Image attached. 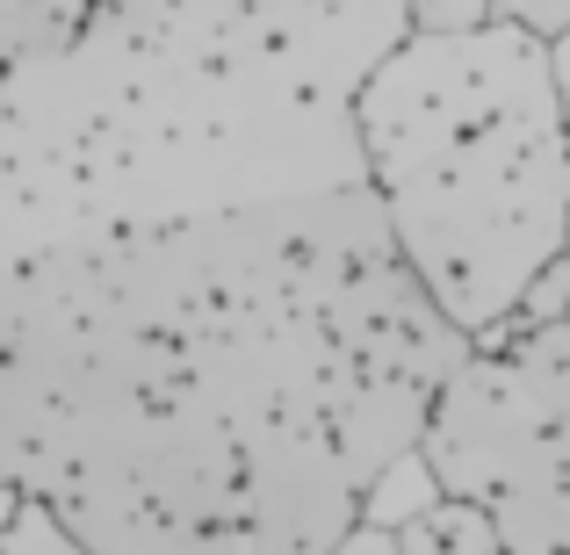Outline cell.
Masks as SVG:
<instances>
[{
  "mask_svg": "<svg viewBox=\"0 0 570 555\" xmlns=\"http://www.w3.org/2000/svg\"><path fill=\"white\" fill-rule=\"evenodd\" d=\"M499 22V0H412V37H470Z\"/></svg>",
  "mask_w": 570,
  "mask_h": 555,
  "instance_id": "30bf717a",
  "label": "cell"
},
{
  "mask_svg": "<svg viewBox=\"0 0 570 555\" xmlns=\"http://www.w3.org/2000/svg\"><path fill=\"white\" fill-rule=\"evenodd\" d=\"M397 252L470 339L499 333L570 231V123L528 29L404 37L354 101Z\"/></svg>",
  "mask_w": 570,
  "mask_h": 555,
  "instance_id": "3957f363",
  "label": "cell"
},
{
  "mask_svg": "<svg viewBox=\"0 0 570 555\" xmlns=\"http://www.w3.org/2000/svg\"><path fill=\"white\" fill-rule=\"evenodd\" d=\"M412 0H101L0 123V188L37 246L368 181V72Z\"/></svg>",
  "mask_w": 570,
  "mask_h": 555,
  "instance_id": "7a4b0ae2",
  "label": "cell"
},
{
  "mask_svg": "<svg viewBox=\"0 0 570 555\" xmlns=\"http://www.w3.org/2000/svg\"><path fill=\"white\" fill-rule=\"evenodd\" d=\"M549 87H557L563 123H570V29H563V37H549Z\"/></svg>",
  "mask_w": 570,
  "mask_h": 555,
  "instance_id": "4fadbf2b",
  "label": "cell"
},
{
  "mask_svg": "<svg viewBox=\"0 0 570 555\" xmlns=\"http://www.w3.org/2000/svg\"><path fill=\"white\" fill-rule=\"evenodd\" d=\"M397 555H505V542H499V527H491L484 505L441 498L433 513H419L412 527L397 534Z\"/></svg>",
  "mask_w": 570,
  "mask_h": 555,
  "instance_id": "8992f818",
  "label": "cell"
},
{
  "mask_svg": "<svg viewBox=\"0 0 570 555\" xmlns=\"http://www.w3.org/2000/svg\"><path fill=\"white\" fill-rule=\"evenodd\" d=\"M499 22L505 29H528L534 43H549V37H563V29H570V0H499Z\"/></svg>",
  "mask_w": 570,
  "mask_h": 555,
  "instance_id": "8fae6325",
  "label": "cell"
},
{
  "mask_svg": "<svg viewBox=\"0 0 570 555\" xmlns=\"http://www.w3.org/2000/svg\"><path fill=\"white\" fill-rule=\"evenodd\" d=\"M325 555H397V534H390V527H368V519H354V527L340 534Z\"/></svg>",
  "mask_w": 570,
  "mask_h": 555,
  "instance_id": "7c38bea8",
  "label": "cell"
},
{
  "mask_svg": "<svg viewBox=\"0 0 570 555\" xmlns=\"http://www.w3.org/2000/svg\"><path fill=\"white\" fill-rule=\"evenodd\" d=\"M563 252H570V231H563Z\"/></svg>",
  "mask_w": 570,
  "mask_h": 555,
  "instance_id": "5bb4252c",
  "label": "cell"
},
{
  "mask_svg": "<svg viewBox=\"0 0 570 555\" xmlns=\"http://www.w3.org/2000/svg\"><path fill=\"white\" fill-rule=\"evenodd\" d=\"M441 498H448V490H441V476H433V462L412 447V455H397V462H390V469L376 476V484L362 490V519H368V527L404 534L419 513H433Z\"/></svg>",
  "mask_w": 570,
  "mask_h": 555,
  "instance_id": "52a82bcc",
  "label": "cell"
},
{
  "mask_svg": "<svg viewBox=\"0 0 570 555\" xmlns=\"http://www.w3.org/2000/svg\"><path fill=\"white\" fill-rule=\"evenodd\" d=\"M462 354L368 181L0 252V484L95 555H325Z\"/></svg>",
  "mask_w": 570,
  "mask_h": 555,
  "instance_id": "6da1fadb",
  "label": "cell"
},
{
  "mask_svg": "<svg viewBox=\"0 0 570 555\" xmlns=\"http://www.w3.org/2000/svg\"><path fill=\"white\" fill-rule=\"evenodd\" d=\"M0 555H95V548H87L43 498H22L14 519L0 527Z\"/></svg>",
  "mask_w": 570,
  "mask_h": 555,
  "instance_id": "ba28073f",
  "label": "cell"
},
{
  "mask_svg": "<svg viewBox=\"0 0 570 555\" xmlns=\"http://www.w3.org/2000/svg\"><path fill=\"white\" fill-rule=\"evenodd\" d=\"M101 0H0V123L29 101V87L80 43Z\"/></svg>",
  "mask_w": 570,
  "mask_h": 555,
  "instance_id": "5b68a950",
  "label": "cell"
},
{
  "mask_svg": "<svg viewBox=\"0 0 570 555\" xmlns=\"http://www.w3.org/2000/svg\"><path fill=\"white\" fill-rule=\"evenodd\" d=\"M419 455L448 498L484 505L505 555H570V318L470 339Z\"/></svg>",
  "mask_w": 570,
  "mask_h": 555,
  "instance_id": "277c9868",
  "label": "cell"
},
{
  "mask_svg": "<svg viewBox=\"0 0 570 555\" xmlns=\"http://www.w3.org/2000/svg\"><path fill=\"white\" fill-rule=\"evenodd\" d=\"M570 318V252L542 267V275L528 281V296H520V310L499 325V333H528V325H563Z\"/></svg>",
  "mask_w": 570,
  "mask_h": 555,
  "instance_id": "9c48e42d",
  "label": "cell"
}]
</instances>
